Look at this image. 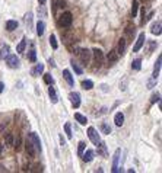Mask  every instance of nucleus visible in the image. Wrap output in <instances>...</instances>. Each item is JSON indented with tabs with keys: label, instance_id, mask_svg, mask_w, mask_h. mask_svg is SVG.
<instances>
[{
	"label": "nucleus",
	"instance_id": "23",
	"mask_svg": "<svg viewBox=\"0 0 162 173\" xmlns=\"http://www.w3.org/2000/svg\"><path fill=\"white\" fill-rule=\"evenodd\" d=\"M16 28H18V22H16V20H7V22H6V29L9 32L15 31Z\"/></svg>",
	"mask_w": 162,
	"mask_h": 173
},
{
	"label": "nucleus",
	"instance_id": "25",
	"mask_svg": "<svg viewBox=\"0 0 162 173\" xmlns=\"http://www.w3.org/2000/svg\"><path fill=\"white\" fill-rule=\"evenodd\" d=\"M97 145H98V153L102 154V156H107V147H105V143H102V141L99 140V143H98Z\"/></svg>",
	"mask_w": 162,
	"mask_h": 173
},
{
	"label": "nucleus",
	"instance_id": "26",
	"mask_svg": "<svg viewBox=\"0 0 162 173\" xmlns=\"http://www.w3.org/2000/svg\"><path fill=\"white\" fill-rule=\"evenodd\" d=\"M25 47H27V39L22 38V41L19 42L18 47H16V51H18V53H24V51H25Z\"/></svg>",
	"mask_w": 162,
	"mask_h": 173
},
{
	"label": "nucleus",
	"instance_id": "12",
	"mask_svg": "<svg viewBox=\"0 0 162 173\" xmlns=\"http://www.w3.org/2000/svg\"><path fill=\"white\" fill-rule=\"evenodd\" d=\"M118 54H117V51L115 50H111L110 53H108V55H107V58H108V63H110V66L111 64H114V63H117V60H118Z\"/></svg>",
	"mask_w": 162,
	"mask_h": 173
},
{
	"label": "nucleus",
	"instance_id": "22",
	"mask_svg": "<svg viewBox=\"0 0 162 173\" xmlns=\"http://www.w3.org/2000/svg\"><path fill=\"white\" fill-rule=\"evenodd\" d=\"M44 29H45V24L42 22V20H38V24H37V35H38V36H42Z\"/></svg>",
	"mask_w": 162,
	"mask_h": 173
},
{
	"label": "nucleus",
	"instance_id": "33",
	"mask_svg": "<svg viewBox=\"0 0 162 173\" xmlns=\"http://www.w3.org/2000/svg\"><path fill=\"white\" fill-rule=\"evenodd\" d=\"M85 148H86V144H85V141H80V143H79V145H78V156H82V154H83Z\"/></svg>",
	"mask_w": 162,
	"mask_h": 173
},
{
	"label": "nucleus",
	"instance_id": "35",
	"mask_svg": "<svg viewBox=\"0 0 162 173\" xmlns=\"http://www.w3.org/2000/svg\"><path fill=\"white\" fill-rule=\"evenodd\" d=\"M101 131H102V134H111V127L107 125V124H102L101 125Z\"/></svg>",
	"mask_w": 162,
	"mask_h": 173
},
{
	"label": "nucleus",
	"instance_id": "40",
	"mask_svg": "<svg viewBox=\"0 0 162 173\" xmlns=\"http://www.w3.org/2000/svg\"><path fill=\"white\" fill-rule=\"evenodd\" d=\"M156 47H158V44H156L155 41H152V42H150V45H149V53H152V51H153Z\"/></svg>",
	"mask_w": 162,
	"mask_h": 173
},
{
	"label": "nucleus",
	"instance_id": "21",
	"mask_svg": "<svg viewBox=\"0 0 162 173\" xmlns=\"http://www.w3.org/2000/svg\"><path fill=\"white\" fill-rule=\"evenodd\" d=\"M134 32H136V28H134V26L129 25V26L126 28V35L129 36L130 41H133V38H134Z\"/></svg>",
	"mask_w": 162,
	"mask_h": 173
},
{
	"label": "nucleus",
	"instance_id": "30",
	"mask_svg": "<svg viewBox=\"0 0 162 173\" xmlns=\"http://www.w3.org/2000/svg\"><path fill=\"white\" fill-rule=\"evenodd\" d=\"M137 9H139V2H137V0H133V5H131V16L133 18H136Z\"/></svg>",
	"mask_w": 162,
	"mask_h": 173
},
{
	"label": "nucleus",
	"instance_id": "8",
	"mask_svg": "<svg viewBox=\"0 0 162 173\" xmlns=\"http://www.w3.org/2000/svg\"><path fill=\"white\" fill-rule=\"evenodd\" d=\"M29 140H31V143L34 144V147L38 150V151H41V140H39V137H38V134L37 133H31L29 134Z\"/></svg>",
	"mask_w": 162,
	"mask_h": 173
},
{
	"label": "nucleus",
	"instance_id": "38",
	"mask_svg": "<svg viewBox=\"0 0 162 173\" xmlns=\"http://www.w3.org/2000/svg\"><path fill=\"white\" fill-rule=\"evenodd\" d=\"M44 81L47 84H54V79L51 77V74H44Z\"/></svg>",
	"mask_w": 162,
	"mask_h": 173
},
{
	"label": "nucleus",
	"instance_id": "28",
	"mask_svg": "<svg viewBox=\"0 0 162 173\" xmlns=\"http://www.w3.org/2000/svg\"><path fill=\"white\" fill-rule=\"evenodd\" d=\"M82 88L85 90H91L92 88H94V81H92V80H83L82 81Z\"/></svg>",
	"mask_w": 162,
	"mask_h": 173
},
{
	"label": "nucleus",
	"instance_id": "5",
	"mask_svg": "<svg viewBox=\"0 0 162 173\" xmlns=\"http://www.w3.org/2000/svg\"><path fill=\"white\" fill-rule=\"evenodd\" d=\"M88 137H89V140L94 143V144H98V143H99V134L97 133V129H95L94 127H89V128H88Z\"/></svg>",
	"mask_w": 162,
	"mask_h": 173
},
{
	"label": "nucleus",
	"instance_id": "18",
	"mask_svg": "<svg viewBox=\"0 0 162 173\" xmlns=\"http://www.w3.org/2000/svg\"><path fill=\"white\" fill-rule=\"evenodd\" d=\"M42 71H44V64H41V63H39V64H37V66L31 70V74H32L34 77H37V76H39Z\"/></svg>",
	"mask_w": 162,
	"mask_h": 173
},
{
	"label": "nucleus",
	"instance_id": "4",
	"mask_svg": "<svg viewBox=\"0 0 162 173\" xmlns=\"http://www.w3.org/2000/svg\"><path fill=\"white\" fill-rule=\"evenodd\" d=\"M120 156H121V148H117L114 151V156H112V172H118V162H120Z\"/></svg>",
	"mask_w": 162,
	"mask_h": 173
},
{
	"label": "nucleus",
	"instance_id": "24",
	"mask_svg": "<svg viewBox=\"0 0 162 173\" xmlns=\"http://www.w3.org/2000/svg\"><path fill=\"white\" fill-rule=\"evenodd\" d=\"M75 119H76L80 125H86V122H88L86 116H83V115H82V114H79V112H76V114H75Z\"/></svg>",
	"mask_w": 162,
	"mask_h": 173
},
{
	"label": "nucleus",
	"instance_id": "13",
	"mask_svg": "<svg viewBox=\"0 0 162 173\" xmlns=\"http://www.w3.org/2000/svg\"><path fill=\"white\" fill-rule=\"evenodd\" d=\"M161 61H162V57L159 55L158 57V61L155 64V69H153V74H152V79L153 80H158V76H159V71H161Z\"/></svg>",
	"mask_w": 162,
	"mask_h": 173
},
{
	"label": "nucleus",
	"instance_id": "39",
	"mask_svg": "<svg viewBox=\"0 0 162 173\" xmlns=\"http://www.w3.org/2000/svg\"><path fill=\"white\" fill-rule=\"evenodd\" d=\"M5 141H6V145H13V135L12 134H6Z\"/></svg>",
	"mask_w": 162,
	"mask_h": 173
},
{
	"label": "nucleus",
	"instance_id": "20",
	"mask_svg": "<svg viewBox=\"0 0 162 173\" xmlns=\"http://www.w3.org/2000/svg\"><path fill=\"white\" fill-rule=\"evenodd\" d=\"M161 28H162V24H161V20H158V22H155L150 28L152 34L153 35H161Z\"/></svg>",
	"mask_w": 162,
	"mask_h": 173
},
{
	"label": "nucleus",
	"instance_id": "16",
	"mask_svg": "<svg viewBox=\"0 0 162 173\" xmlns=\"http://www.w3.org/2000/svg\"><path fill=\"white\" fill-rule=\"evenodd\" d=\"M25 148H27V153H28L31 157L35 156V147H34V144L31 143V140H28V141L25 143Z\"/></svg>",
	"mask_w": 162,
	"mask_h": 173
},
{
	"label": "nucleus",
	"instance_id": "19",
	"mask_svg": "<svg viewBox=\"0 0 162 173\" xmlns=\"http://www.w3.org/2000/svg\"><path fill=\"white\" fill-rule=\"evenodd\" d=\"M114 122H115V125H117V127H121L124 124V115L121 112H117V114H115V116H114Z\"/></svg>",
	"mask_w": 162,
	"mask_h": 173
},
{
	"label": "nucleus",
	"instance_id": "11",
	"mask_svg": "<svg viewBox=\"0 0 162 173\" xmlns=\"http://www.w3.org/2000/svg\"><path fill=\"white\" fill-rule=\"evenodd\" d=\"M126 42H127L126 38H121L118 41V47H117V50H115L118 55H124V53H126Z\"/></svg>",
	"mask_w": 162,
	"mask_h": 173
},
{
	"label": "nucleus",
	"instance_id": "10",
	"mask_svg": "<svg viewBox=\"0 0 162 173\" xmlns=\"http://www.w3.org/2000/svg\"><path fill=\"white\" fill-rule=\"evenodd\" d=\"M94 150H86V151H83V154L80 156L82 159H83V162H86V163H91L92 160H94Z\"/></svg>",
	"mask_w": 162,
	"mask_h": 173
},
{
	"label": "nucleus",
	"instance_id": "6",
	"mask_svg": "<svg viewBox=\"0 0 162 173\" xmlns=\"http://www.w3.org/2000/svg\"><path fill=\"white\" fill-rule=\"evenodd\" d=\"M69 99H70L72 106L75 108V109H78V108L80 106V95L78 92H72L70 95H69Z\"/></svg>",
	"mask_w": 162,
	"mask_h": 173
},
{
	"label": "nucleus",
	"instance_id": "14",
	"mask_svg": "<svg viewBox=\"0 0 162 173\" xmlns=\"http://www.w3.org/2000/svg\"><path fill=\"white\" fill-rule=\"evenodd\" d=\"M48 96H50L51 103H57L59 102V98H57V93H56V89L53 88V84H50V88H48Z\"/></svg>",
	"mask_w": 162,
	"mask_h": 173
},
{
	"label": "nucleus",
	"instance_id": "42",
	"mask_svg": "<svg viewBox=\"0 0 162 173\" xmlns=\"http://www.w3.org/2000/svg\"><path fill=\"white\" fill-rule=\"evenodd\" d=\"M60 144H61V147H63V145H66V141H64L63 135H60Z\"/></svg>",
	"mask_w": 162,
	"mask_h": 173
},
{
	"label": "nucleus",
	"instance_id": "3",
	"mask_svg": "<svg viewBox=\"0 0 162 173\" xmlns=\"http://www.w3.org/2000/svg\"><path fill=\"white\" fill-rule=\"evenodd\" d=\"M78 55L80 57V61H82L83 66H88L89 61H91V57H92V53H91L89 50H79V54H78Z\"/></svg>",
	"mask_w": 162,
	"mask_h": 173
},
{
	"label": "nucleus",
	"instance_id": "45",
	"mask_svg": "<svg viewBox=\"0 0 162 173\" xmlns=\"http://www.w3.org/2000/svg\"><path fill=\"white\" fill-rule=\"evenodd\" d=\"M3 147H5V145H2V144H0V156H2V150H3Z\"/></svg>",
	"mask_w": 162,
	"mask_h": 173
},
{
	"label": "nucleus",
	"instance_id": "7",
	"mask_svg": "<svg viewBox=\"0 0 162 173\" xmlns=\"http://www.w3.org/2000/svg\"><path fill=\"white\" fill-rule=\"evenodd\" d=\"M145 41H146V35H145V32H142L140 35H139V38L136 39V44H134V47H133V51H134V53H137L139 50H140V48L143 47Z\"/></svg>",
	"mask_w": 162,
	"mask_h": 173
},
{
	"label": "nucleus",
	"instance_id": "9",
	"mask_svg": "<svg viewBox=\"0 0 162 173\" xmlns=\"http://www.w3.org/2000/svg\"><path fill=\"white\" fill-rule=\"evenodd\" d=\"M92 54H94L95 61H97V64H98V69H99V67H101V64H102V61H104V53H102L101 50L95 48L94 51H92Z\"/></svg>",
	"mask_w": 162,
	"mask_h": 173
},
{
	"label": "nucleus",
	"instance_id": "27",
	"mask_svg": "<svg viewBox=\"0 0 162 173\" xmlns=\"http://www.w3.org/2000/svg\"><path fill=\"white\" fill-rule=\"evenodd\" d=\"M140 67H142V60H140V58L133 60V63H131V69L137 71V70H140Z\"/></svg>",
	"mask_w": 162,
	"mask_h": 173
},
{
	"label": "nucleus",
	"instance_id": "32",
	"mask_svg": "<svg viewBox=\"0 0 162 173\" xmlns=\"http://www.w3.org/2000/svg\"><path fill=\"white\" fill-rule=\"evenodd\" d=\"M13 147H15V150H16V151H19V150H20V147H22V140H20V137H19V135H18V137H16V140L13 141Z\"/></svg>",
	"mask_w": 162,
	"mask_h": 173
},
{
	"label": "nucleus",
	"instance_id": "43",
	"mask_svg": "<svg viewBox=\"0 0 162 173\" xmlns=\"http://www.w3.org/2000/svg\"><path fill=\"white\" fill-rule=\"evenodd\" d=\"M3 90H5V84H3L2 81H0V93H2Z\"/></svg>",
	"mask_w": 162,
	"mask_h": 173
},
{
	"label": "nucleus",
	"instance_id": "44",
	"mask_svg": "<svg viewBox=\"0 0 162 173\" xmlns=\"http://www.w3.org/2000/svg\"><path fill=\"white\" fill-rule=\"evenodd\" d=\"M45 2H47V0H38V3L42 6V5H45Z\"/></svg>",
	"mask_w": 162,
	"mask_h": 173
},
{
	"label": "nucleus",
	"instance_id": "36",
	"mask_svg": "<svg viewBox=\"0 0 162 173\" xmlns=\"http://www.w3.org/2000/svg\"><path fill=\"white\" fill-rule=\"evenodd\" d=\"M28 58H29V61H31V63H35V61H37V54H35V50H34V48L29 51Z\"/></svg>",
	"mask_w": 162,
	"mask_h": 173
},
{
	"label": "nucleus",
	"instance_id": "34",
	"mask_svg": "<svg viewBox=\"0 0 162 173\" xmlns=\"http://www.w3.org/2000/svg\"><path fill=\"white\" fill-rule=\"evenodd\" d=\"M25 22H27V26H28V28H32V13H31V12L27 13V16H25Z\"/></svg>",
	"mask_w": 162,
	"mask_h": 173
},
{
	"label": "nucleus",
	"instance_id": "2",
	"mask_svg": "<svg viewBox=\"0 0 162 173\" xmlns=\"http://www.w3.org/2000/svg\"><path fill=\"white\" fill-rule=\"evenodd\" d=\"M6 63H7V66L10 69H19V66H20V61H19V58L15 54H9L6 57Z\"/></svg>",
	"mask_w": 162,
	"mask_h": 173
},
{
	"label": "nucleus",
	"instance_id": "1",
	"mask_svg": "<svg viewBox=\"0 0 162 173\" xmlns=\"http://www.w3.org/2000/svg\"><path fill=\"white\" fill-rule=\"evenodd\" d=\"M72 22H73V16H72L70 12H64V13L60 16V25H61L63 28H69V26L72 25Z\"/></svg>",
	"mask_w": 162,
	"mask_h": 173
},
{
	"label": "nucleus",
	"instance_id": "37",
	"mask_svg": "<svg viewBox=\"0 0 162 173\" xmlns=\"http://www.w3.org/2000/svg\"><path fill=\"white\" fill-rule=\"evenodd\" d=\"M70 64H72L73 70H75V71H76L78 74H82V73H83V71H82V69H80V67L78 66V63H75V60H72V63H70Z\"/></svg>",
	"mask_w": 162,
	"mask_h": 173
},
{
	"label": "nucleus",
	"instance_id": "41",
	"mask_svg": "<svg viewBox=\"0 0 162 173\" xmlns=\"http://www.w3.org/2000/svg\"><path fill=\"white\" fill-rule=\"evenodd\" d=\"M159 98H161V95H159V93L153 95V96H152V99H150V103H155L156 100H159Z\"/></svg>",
	"mask_w": 162,
	"mask_h": 173
},
{
	"label": "nucleus",
	"instance_id": "17",
	"mask_svg": "<svg viewBox=\"0 0 162 173\" xmlns=\"http://www.w3.org/2000/svg\"><path fill=\"white\" fill-rule=\"evenodd\" d=\"M63 77L66 79V81L69 83V86H73V84H75L73 76H72V73L69 71V70H63Z\"/></svg>",
	"mask_w": 162,
	"mask_h": 173
},
{
	"label": "nucleus",
	"instance_id": "29",
	"mask_svg": "<svg viewBox=\"0 0 162 173\" xmlns=\"http://www.w3.org/2000/svg\"><path fill=\"white\" fill-rule=\"evenodd\" d=\"M64 133L67 134V138H69V140L73 138V134H72V127H70V124H69V122H66V124H64Z\"/></svg>",
	"mask_w": 162,
	"mask_h": 173
},
{
	"label": "nucleus",
	"instance_id": "15",
	"mask_svg": "<svg viewBox=\"0 0 162 173\" xmlns=\"http://www.w3.org/2000/svg\"><path fill=\"white\" fill-rule=\"evenodd\" d=\"M9 51H10L9 45H7V44H2V45H0V58L5 60V58L9 55Z\"/></svg>",
	"mask_w": 162,
	"mask_h": 173
},
{
	"label": "nucleus",
	"instance_id": "31",
	"mask_svg": "<svg viewBox=\"0 0 162 173\" xmlns=\"http://www.w3.org/2000/svg\"><path fill=\"white\" fill-rule=\"evenodd\" d=\"M50 45L53 47V50H57V47H59V44H57V39H56V35H50Z\"/></svg>",
	"mask_w": 162,
	"mask_h": 173
}]
</instances>
